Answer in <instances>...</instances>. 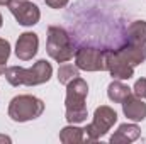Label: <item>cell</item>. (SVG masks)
Masks as SVG:
<instances>
[{
    "label": "cell",
    "instance_id": "1",
    "mask_svg": "<svg viewBox=\"0 0 146 144\" xmlns=\"http://www.w3.org/2000/svg\"><path fill=\"white\" fill-rule=\"evenodd\" d=\"M87 95L88 85L83 78L76 76L66 85V97H65V119L68 124H82L88 117L87 110Z\"/></svg>",
    "mask_w": 146,
    "mask_h": 144
},
{
    "label": "cell",
    "instance_id": "2",
    "mask_svg": "<svg viewBox=\"0 0 146 144\" xmlns=\"http://www.w3.org/2000/svg\"><path fill=\"white\" fill-rule=\"evenodd\" d=\"M46 53L56 63H68L75 56L70 34L60 26H49L46 37Z\"/></svg>",
    "mask_w": 146,
    "mask_h": 144
},
{
    "label": "cell",
    "instance_id": "3",
    "mask_svg": "<svg viewBox=\"0 0 146 144\" xmlns=\"http://www.w3.org/2000/svg\"><path fill=\"white\" fill-rule=\"evenodd\" d=\"M7 112L14 122H29L42 115L44 102L34 95H17L10 100Z\"/></svg>",
    "mask_w": 146,
    "mask_h": 144
},
{
    "label": "cell",
    "instance_id": "4",
    "mask_svg": "<svg viewBox=\"0 0 146 144\" xmlns=\"http://www.w3.org/2000/svg\"><path fill=\"white\" fill-rule=\"evenodd\" d=\"M117 122V112L109 105H100L94 112V120L83 129L85 131V141L87 143H95L100 137H104L114 124Z\"/></svg>",
    "mask_w": 146,
    "mask_h": 144
},
{
    "label": "cell",
    "instance_id": "5",
    "mask_svg": "<svg viewBox=\"0 0 146 144\" xmlns=\"http://www.w3.org/2000/svg\"><path fill=\"white\" fill-rule=\"evenodd\" d=\"M9 10L10 14L15 17L19 26L24 27H33L36 26L41 19V10L36 3L29 2V0H10L9 2Z\"/></svg>",
    "mask_w": 146,
    "mask_h": 144
},
{
    "label": "cell",
    "instance_id": "6",
    "mask_svg": "<svg viewBox=\"0 0 146 144\" xmlns=\"http://www.w3.org/2000/svg\"><path fill=\"white\" fill-rule=\"evenodd\" d=\"M75 65L83 71H106L104 51L95 48H80L75 51Z\"/></svg>",
    "mask_w": 146,
    "mask_h": 144
},
{
    "label": "cell",
    "instance_id": "7",
    "mask_svg": "<svg viewBox=\"0 0 146 144\" xmlns=\"http://www.w3.org/2000/svg\"><path fill=\"white\" fill-rule=\"evenodd\" d=\"M104 59H106V71L110 73L114 80H129L134 76V68L126 63L115 49H104Z\"/></svg>",
    "mask_w": 146,
    "mask_h": 144
},
{
    "label": "cell",
    "instance_id": "8",
    "mask_svg": "<svg viewBox=\"0 0 146 144\" xmlns=\"http://www.w3.org/2000/svg\"><path fill=\"white\" fill-rule=\"evenodd\" d=\"M53 76V66L46 59L36 61L31 68H22V85L26 87H37L48 83Z\"/></svg>",
    "mask_w": 146,
    "mask_h": 144
},
{
    "label": "cell",
    "instance_id": "9",
    "mask_svg": "<svg viewBox=\"0 0 146 144\" xmlns=\"http://www.w3.org/2000/svg\"><path fill=\"white\" fill-rule=\"evenodd\" d=\"M39 49V37L36 32H22L17 42H15V56L21 61H31L34 56L37 54Z\"/></svg>",
    "mask_w": 146,
    "mask_h": 144
},
{
    "label": "cell",
    "instance_id": "10",
    "mask_svg": "<svg viewBox=\"0 0 146 144\" xmlns=\"http://www.w3.org/2000/svg\"><path fill=\"white\" fill-rule=\"evenodd\" d=\"M122 112L131 122H143L146 119V104L143 98L136 95H129L122 104Z\"/></svg>",
    "mask_w": 146,
    "mask_h": 144
},
{
    "label": "cell",
    "instance_id": "11",
    "mask_svg": "<svg viewBox=\"0 0 146 144\" xmlns=\"http://www.w3.org/2000/svg\"><path fill=\"white\" fill-rule=\"evenodd\" d=\"M115 51H117V54H119L126 63H129L133 68L146 61V44H131V42H127V44L121 46V48L115 49Z\"/></svg>",
    "mask_w": 146,
    "mask_h": 144
},
{
    "label": "cell",
    "instance_id": "12",
    "mask_svg": "<svg viewBox=\"0 0 146 144\" xmlns=\"http://www.w3.org/2000/svg\"><path fill=\"white\" fill-rule=\"evenodd\" d=\"M141 136V129L136 122L133 124H121L117 127V131L110 136V144H129L134 143L136 139H139Z\"/></svg>",
    "mask_w": 146,
    "mask_h": 144
},
{
    "label": "cell",
    "instance_id": "13",
    "mask_svg": "<svg viewBox=\"0 0 146 144\" xmlns=\"http://www.w3.org/2000/svg\"><path fill=\"white\" fill-rule=\"evenodd\" d=\"M129 95H133V88L122 83V80H112L107 87V97L114 104H122Z\"/></svg>",
    "mask_w": 146,
    "mask_h": 144
},
{
    "label": "cell",
    "instance_id": "14",
    "mask_svg": "<svg viewBox=\"0 0 146 144\" xmlns=\"http://www.w3.org/2000/svg\"><path fill=\"white\" fill-rule=\"evenodd\" d=\"M60 141L63 144H80L85 141V131L76 124H70L60 131Z\"/></svg>",
    "mask_w": 146,
    "mask_h": 144
},
{
    "label": "cell",
    "instance_id": "15",
    "mask_svg": "<svg viewBox=\"0 0 146 144\" xmlns=\"http://www.w3.org/2000/svg\"><path fill=\"white\" fill-rule=\"evenodd\" d=\"M127 42L131 44H146V20H134L127 27Z\"/></svg>",
    "mask_w": 146,
    "mask_h": 144
},
{
    "label": "cell",
    "instance_id": "16",
    "mask_svg": "<svg viewBox=\"0 0 146 144\" xmlns=\"http://www.w3.org/2000/svg\"><path fill=\"white\" fill-rule=\"evenodd\" d=\"M76 76H80V68L76 65H70V63H61V66L58 68V81L61 85H68L72 80H75Z\"/></svg>",
    "mask_w": 146,
    "mask_h": 144
},
{
    "label": "cell",
    "instance_id": "17",
    "mask_svg": "<svg viewBox=\"0 0 146 144\" xmlns=\"http://www.w3.org/2000/svg\"><path fill=\"white\" fill-rule=\"evenodd\" d=\"M5 80L12 87H22V66H10L5 70Z\"/></svg>",
    "mask_w": 146,
    "mask_h": 144
},
{
    "label": "cell",
    "instance_id": "18",
    "mask_svg": "<svg viewBox=\"0 0 146 144\" xmlns=\"http://www.w3.org/2000/svg\"><path fill=\"white\" fill-rule=\"evenodd\" d=\"M10 56V42L3 37H0V65H5Z\"/></svg>",
    "mask_w": 146,
    "mask_h": 144
},
{
    "label": "cell",
    "instance_id": "19",
    "mask_svg": "<svg viewBox=\"0 0 146 144\" xmlns=\"http://www.w3.org/2000/svg\"><path fill=\"white\" fill-rule=\"evenodd\" d=\"M133 95L139 97V98H146V78H139L136 80L134 87H133Z\"/></svg>",
    "mask_w": 146,
    "mask_h": 144
},
{
    "label": "cell",
    "instance_id": "20",
    "mask_svg": "<svg viewBox=\"0 0 146 144\" xmlns=\"http://www.w3.org/2000/svg\"><path fill=\"white\" fill-rule=\"evenodd\" d=\"M68 2L70 0H44V3L51 9H63V7L68 5Z\"/></svg>",
    "mask_w": 146,
    "mask_h": 144
},
{
    "label": "cell",
    "instance_id": "21",
    "mask_svg": "<svg viewBox=\"0 0 146 144\" xmlns=\"http://www.w3.org/2000/svg\"><path fill=\"white\" fill-rule=\"evenodd\" d=\"M12 139L9 137V136H3V134H0V143H10Z\"/></svg>",
    "mask_w": 146,
    "mask_h": 144
},
{
    "label": "cell",
    "instance_id": "22",
    "mask_svg": "<svg viewBox=\"0 0 146 144\" xmlns=\"http://www.w3.org/2000/svg\"><path fill=\"white\" fill-rule=\"evenodd\" d=\"M5 70H7V68H5V65H0V76H2V75H5Z\"/></svg>",
    "mask_w": 146,
    "mask_h": 144
},
{
    "label": "cell",
    "instance_id": "23",
    "mask_svg": "<svg viewBox=\"0 0 146 144\" xmlns=\"http://www.w3.org/2000/svg\"><path fill=\"white\" fill-rule=\"evenodd\" d=\"M9 2H10V0H0V7H2V5H9Z\"/></svg>",
    "mask_w": 146,
    "mask_h": 144
},
{
    "label": "cell",
    "instance_id": "24",
    "mask_svg": "<svg viewBox=\"0 0 146 144\" xmlns=\"http://www.w3.org/2000/svg\"><path fill=\"white\" fill-rule=\"evenodd\" d=\"M2 24H3V17H2V14H0V27H2Z\"/></svg>",
    "mask_w": 146,
    "mask_h": 144
}]
</instances>
